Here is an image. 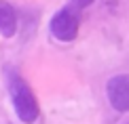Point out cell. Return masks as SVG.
I'll return each mask as SVG.
<instances>
[{
  "instance_id": "obj_4",
  "label": "cell",
  "mask_w": 129,
  "mask_h": 124,
  "mask_svg": "<svg viewBox=\"0 0 129 124\" xmlns=\"http://www.w3.org/2000/svg\"><path fill=\"white\" fill-rule=\"evenodd\" d=\"M17 32V13L13 4L7 0H0V36L2 38H13Z\"/></svg>"
},
{
  "instance_id": "obj_1",
  "label": "cell",
  "mask_w": 129,
  "mask_h": 124,
  "mask_svg": "<svg viewBox=\"0 0 129 124\" xmlns=\"http://www.w3.org/2000/svg\"><path fill=\"white\" fill-rule=\"evenodd\" d=\"M7 88H9V95H11V103H13L15 116L23 124H34L40 116V105H38V99H36L32 86L28 84V80L21 76L19 72L9 69Z\"/></svg>"
},
{
  "instance_id": "obj_2",
  "label": "cell",
  "mask_w": 129,
  "mask_h": 124,
  "mask_svg": "<svg viewBox=\"0 0 129 124\" xmlns=\"http://www.w3.org/2000/svg\"><path fill=\"white\" fill-rule=\"evenodd\" d=\"M80 21H83V9L76 7L74 2L63 4L51 17V23H49L51 36L59 42H66V44L74 42L80 30Z\"/></svg>"
},
{
  "instance_id": "obj_3",
  "label": "cell",
  "mask_w": 129,
  "mask_h": 124,
  "mask_svg": "<svg viewBox=\"0 0 129 124\" xmlns=\"http://www.w3.org/2000/svg\"><path fill=\"white\" fill-rule=\"evenodd\" d=\"M106 97L114 111L119 114L129 111V74L112 76L106 84Z\"/></svg>"
}]
</instances>
